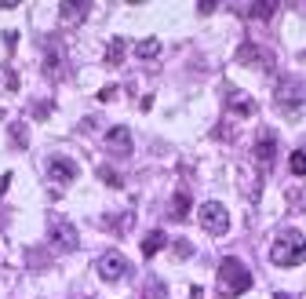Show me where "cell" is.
<instances>
[{
    "label": "cell",
    "instance_id": "e0dca14e",
    "mask_svg": "<svg viewBox=\"0 0 306 299\" xmlns=\"http://www.w3.org/2000/svg\"><path fill=\"white\" fill-rule=\"evenodd\" d=\"M273 11H277V4H248V7H244V15L255 18V22H266Z\"/></svg>",
    "mask_w": 306,
    "mask_h": 299
},
{
    "label": "cell",
    "instance_id": "ac0fdd59",
    "mask_svg": "<svg viewBox=\"0 0 306 299\" xmlns=\"http://www.w3.org/2000/svg\"><path fill=\"white\" fill-rule=\"evenodd\" d=\"M62 70V59H59V51L48 48V55H44V77H55V73Z\"/></svg>",
    "mask_w": 306,
    "mask_h": 299
},
{
    "label": "cell",
    "instance_id": "2e32d148",
    "mask_svg": "<svg viewBox=\"0 0 306 299\" xmlns=\"http://www.w3.org/2000/svg\"><path fill=\"white\" fill-rule=\"evenodd\" d=\"M135 55L138 59H157V55H161V40H157V37H146V40H138V48H135Z\"/></svg>",
    "mask_w": 306,
    "mask_h": 299
},
{
    "label": "cell",
    "instance_id": "ba28073f",
    "mask_svg": "<svg viewBox=\"0 0 306 299\" xmlns=\"http://www.w3.org/2000/svg\"><path fill=\"white\" fill-rule=\"evenodd\" d=\"M237 62H240V66L266 70V73L273 70V55H270V51H263V48H259V44H252V40H244V44L237 48Z\"/></svg>",
    "mask_w": 306,
    "mask_h": 299
},
{
    "label": "cell",
    "instance_id": "7402d4cb",
    "mask_svg": "<svg viewBox=\"0 0 306 299\" xmlns=\"http://www.w3.org/2000/svg\"><path fill=\"white\" fill-rule=\"evenodd\" d=\"M11 143L22 150L26 143H30V139H26V124H11Z\"/></svg>",
    "mask_w": 306,
    "mask_h": 299
},
{
    "label": "cell",
    "instance_id": "d6986e66",
    "mask_svg": "<svg viewBox=\"0 0 306 299\" xmlns=\"http://www.w3.org/2000/svg\"><path fill=\"white\" fill-rule=\"evenodd\" d=\"M124 48H128V44L120 40V37H117V40H109V51H106V62H109V66H117V62L124 59Z\"/></svg>",
    "mask_w": 306,
    "mask_h": 299
},
{
    "label": "cell",
    "instance_id": "4fadbf2b",
    "mask_svg": "<svg viewBox=\"0 0 306 299\" xmlns=\"http://www.w3.org/2000/svg\"><path fill=\"white\" fill-rule=\"evenodd\" d=\"M164 245H168V233H164V230H150V233L142 237V256L150 259V256H157Z\"/></svg>",
    "mask_w": 306,
    "mask_h": 299
},
{
    "label": "cell",
    "instance_id": "d4e9b609",
    "mask_svg": "<svg viewBox=\"0 0 306 299\" xmlns=\"http://www.w3.org/2000/svg\"><path fill=\"white\" fill-rule=\"evenodd\" d=\"M7 186H11V175H0V193H4Z\"/></svg>",
    "mask_w": 306,
    "mask_h": 299
},
{
    "label": "cell",
    "instance_id": "8fae6325",
    "mask_svg": "<svg viewBox=\"0 0 306 299\" xmlns=\"http://www.w3.org/2000/svg\"><path fill=\"white\" fill-rule=\"evenodd\" d=\"M226 106L230 113H240V117H252L255 113V102L244 95V91H226Z\"/></svg>",
    "mask_w": 306,
    "mask_h": 299
},
{
    "label": "cell",
    "instance_id": "484cf974",
    "mask_svg": "<svg viewBox=\"0 0 306 299\" xmlns=\"http://www.w3.org/2000/svg\"><path fill=\"white\" fill-rule=\"evenodd\" d=\"M18 0H0V11H7V7H15Z\"/></svg>",
    "mask_w": 306,
    "mask_h": 299
},
{
    "label": "cell",
    "instance_id": "9c48e42d",
    "mask_svg": "<svg viewBox=\"0 0 306 299\" xmlns=\"http://www.w3.org/2000/svg\"><path fill=\"white\" fill-rule=\"evenodd\" d=\"M255 161H259V168H270L277 161V132H273V128H263V132H259Z\"/></svg>",
    "mask_w": 306,
    "mask_h": 299
},
{
    "label": "cell",
    "instance_id": "3957f363",
    "mask_svg": "<svg viewBox=\"0 0 306 299\" xmlns=\"http://www.w3.org/2000/svg\"><path fill=\"white\" fill-rule=\"evenodd\" d=\"M219 288H222V296H244L252 288V274L237 256H226L219 263Z\"/></svg>",
    "mask_w": 306,
    "mask_h": 299
},
{
    "label": "cell",
    "instance_id": "30bf717a",
    "mask_svg": "<svg viewBox=\"0 0 306 299\" xmlns=\"http://www.w3.org/2000/svg\"><path fill=\"white\" fill-rule=\"evenodd\" d=\"M106 150L113 157H132V132H128L124 124L109 128V132H106Z\"/></svg>",
    "mask_w": 306,
    "mask_h": 299
},
{
    "label": "cell",
    "instance_id": "8992f818",
    "mask_svg": "<svg viewBox=\"0 0 306 299\" xmlns=\"http://www.w3.org/2000/svg\"><path fill=\"white\" fill-rule=\"evenodd\" d=\"M44 164H48V179H51V183H59V186L77 183V175H80V164L73 161V157H59V153H51Z\"/></svg>",
    "mask_w": 306,
    "mask_h": 299
},
{
    "label": "cell",
    "instance_id": "5b68a950",
    "mask_svg": "<svg viewBox=\"0 0 306 299\" xmlns=\"http://www.w3.org/2000/svg\"><path fill=\"white\" fill-rule=\"evenodd\" d=\"M48 241H51V248H59V252H77L80 248V233L69 219H51L48 223Z\"/></svg>",
    "mask_w": 306,
    "mask_h": 299
},
{
    "label": "cell",
    "instance_id": "52a82bcc",
    "mask_svg": "<svg viewBox=\"0 0 306 299\" xmlns=\"http://www.w3.org/2000/svg\"><path fill=\"white\" fill-rule=\"evenodd\" d=\"M128 274H132V263H128L120 252H106V256L99 259V277H102V281L117 285V281H124Z\"/></svg>",
    "mask_w": 306,
    "mask_h": 299
},
{
    "label": "cell",
    "instance_id": "9a60e30c",
    "mask_svg": "<svg viewBox=\"0 0 306 299\" xmlns=\"http://www.w3.org/2000/svg\"><path fill=\"white\" fill-rule=\"evenodd\" d=\"M164 296H168V288L161 277H146V285L138 288V299H164Z\"/></svg>",
    "mask_w": 306,
    "mask_h": 299
},
{
    "label": "cell",
    "instance_id": "cb8c5ba5",
    "mask_svg": "<svg viewBox=\"0 0 306 299\" xmlns=\"http://www.w3.org/2000/svg\"><path fill=\"white\" fill-rule=\"evenodd\" d=\"M197 11H201V15H211V11H215V4H211V0H204V4H197Z\"/></svg>",
    "mask_w": 306,
    "mask_h": 299
},
{
    "label": "cell",
    "instance_id": "603a6c76",
    "mask_svg": "<svg viewBox=\"0 0 306 299\" xmlns=\"http://www.w3.org/2000/svg\"><path fill=\"white\" fill-rule=\"evenodd\" d=\"M171 248H175V256H179V259H190V256H193V245H190V241H182V237L175 241Z\"/></svg>",
    "mask_w": 306,
    "mask_h": 299
},
{
    "label": "cell",
    "instance_id": "4316f807",
    "mask_svg": "<svg viewBox=\"0 0 306 299\" xmlns=\"http://www.w3.org/2000/svg\"><path fill=\"white\" fill-rule=\"evenodd\" d=\"M273 299H292V296H288V292H277V296H273Z\"/></svg>",
    "mask_w": 306,
    "mask_h": 299
},
{
    "label": "cell",
    "instance_id": "ffe728a7",
    "mask_svg": "<svg viewBox=\"0 0 306 299\" xmlns=\"http://www.w3.org/2000/svg\"><path fill=\"white\" fill-rule=\"evenodd\" d=\"M99 175H102V183H106V186H113V190H120V186H124L120 172H113V168H99Z\"/></svg>",
    "mask_w": 306,
    "mask_h": 299
},
{
    "label": "cell",
    "instance_id": "6da1fadb",
    "mask_svg": "<svg viewBox=\"0 0 306 299\" xmlns=\"http://www.w3.org/2000/svg\"><path fill=\"white\" fill-rule=\"evenodd\" d=\"M273 106L281 110V117L299 120L303 106H306V84L299 77H281L277 80V91H273Z\"/></svg>",
    "mask_w": 306,
    "mask_h": 299
},
{
    "label": "cell",
    "instance_id": "44dd1931",
    "mask_svg": "<svg viewBox=\"0 0 306 299\" xmlns=\"http://www.w3.org/2000/svg\"><path fill=\"white\" fill-rule=\"evenodd\" d=\"M288 168H292V175H306V150H295Z\"/></svg>",
    "mask_w": 306,
    "mask_h": 299
},
{
    "label": "cell",
    "instance_id": "5bb4252c",
    "mask_svg": "<svg viewBox=\"0 0 306 299\" xmlns=\"http://www.w3.org/2000/svg\"><path fill=\"white\" fill-rule=\"evenodd\" d=\"M88 11H91V4H84V0H66V4H59V15L69 18V22H77V18L88 15Z\"/></svg>",
    "mask_w": 306,
    "mask_h": 299
},
{
    "label": "cell",
    "instance_id": "277c9868",
    "mask_svg": "<svg viewBox=\"0 0 306 299\" xmlns=\"http://www.w3.org/2000/svg\"><path fill=\"white\" fill-rule=\"evenodd\" d=\"M197 223H201L208 233L222 237V233L230 230V212H226V204H219V201H204L201 208H197Z\"/></svg>",
    "mask_w": 306,
    "mask_h": 299
},
{
    "label": "cell",
    "instance_id": "7c38bea8",
    "mask_svg": "<svg viewBox=\"0 0 306 299\" xmlns=\"http://www.w3.org/2000/svg\"><path fill=\"white\" fill-rule=\"evenodd\" d=\"M186 216H190V193L175 190V197L168 201V219H175V223H182Z\"/></svg>",
    "mask_w": 306,
    "mask_h": 299
},
{
    "label": "cell",
    "instance_id": "7a4b0ae2",
    "mask_svg": "<svg viewBox=\"0 0 306 299\" xmlns=\"http://www.w3.org/2000/svg\"><path fill=\"white\" fill-rule=\"evenodd\" d=\"M270 259L277 266H299L306 263V241L299 230H281L277 241L270 245Z\"/></svg>",
    "mask_w": 306,
    "mask_h": 299
}]
</instances>
